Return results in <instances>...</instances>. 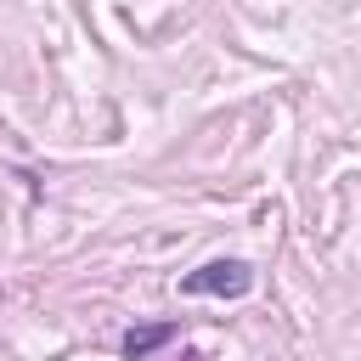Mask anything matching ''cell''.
I'll use <instances>...</instances> for the list:
<instances>
[{
	"label": "cell",
	"mask_w": 361,
	"mask_h": 361,
	"mask_svg": "<svg viewBox=\"0 0 361 361\" xmlns=\"http://www.w3.org/2000/svg\"><path fill=\"white\" fill-rule=\"evenodd\" d=\"M254 288V265L248 259H209V265H197V271H186L180 276V293H214V299H243Z\"/></svg>",
	"instance_id": "cell-1"
},
{
	"label": "cell",
	"mask_w": 361,
	"mask_h": 361,
	"mask_svg": "<svg viewBox=\"0 0 361 361\" xmlns=\"http://www.w3.org/2000/svg\"><path fill=\"white\" fill-rule=\"evenodd\" d=\"M175 333H180L175 322H141V327H130V333H124V344H118V350H124V361H147V355H152V350H164Z\"/></svg>",
	"instance_id": "cell-2"
}]
</instances>
